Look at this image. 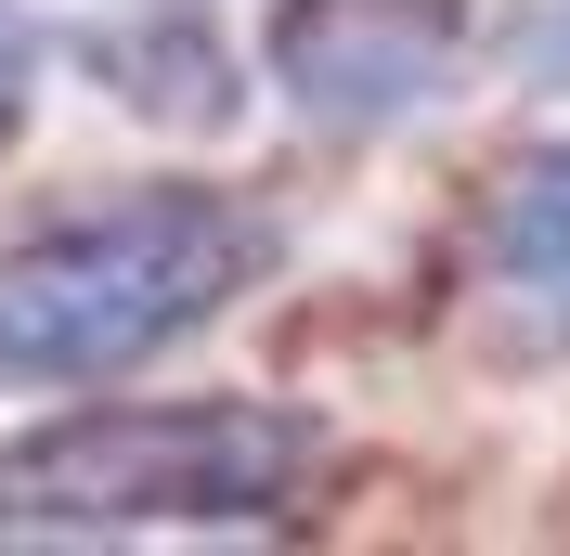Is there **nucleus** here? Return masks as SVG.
Listing matches in <instances>:
<instances>
[{"mask_svg": "<svg viewBox=\"0 0 570 556\" xmlns=\"http://www.w3.org/2000/svg\"><path fill=\"white\" fill-rule=\"evenodd\" d=\"M285 259V220L234 181H130L78 220L0 246V401L27 388H105L156 349L208 337Z\"/></svg>", "mask_w": 570, "mask_h": 556, "instance_id": "f257e3e1", "label": "nucleus"}, {"mask_svg": "<svg viewBox=\"0 0 570 556\" xmlns=\"http://www.w3.org/2000/svg\"><path fill=\"white\" fill-rule=\"evenodd\" d=\"M324 415L298 401H78L0 440V544H156V530H273L324 492Z\"/></svg>", "mask_w": 570, "mask_h": 556, "instance_id": "f03ea898", "label": "nucleus"}, {"mask_svg": "<svg viewBox=\"0 0 570 556\" xmlns=\"http://www.w3.org/2000/svg\"><path fill=\"white\" fill-rule=\"evenodd\" d=\"M466 52H480V0H273L259 27L273 105L324 142L415 130L428 105H454Z\"/></svg>", "mask_w": 570, "mask_h": 556, "instance_id": "7ed1b4c3", "label": "nucleus"}, {"mask_svg": "<svg viewBox=\"0 0 570 556\" xmlns=\"http://www.w3.org/2000/svg\"><path fill=\"white\" fill-rule=\"evenodd\" d=\"M480 272L519 324L570 337V142H532L480 208Z\"/></svg>", "mask_w": 570, "mask_h": 556, "instance_id": "20e7f679", "label": "nucleus"}, {"mask_svg": "<svg viewBox=\"0 0 570 556\" xmlns=\"http://www.w3.org/2000/svg\"><path fill=\"white\" fill-rule=\"evenodd\" d=\"M91 66L117 78V105H130V117H195V130L234 117V78H220V52H208L195 27H169V39H91Z\"/></svg>", "mask_w": 570, "mask_h": 556, "instance_id": "39448f33", "label": "nucleus"}, {"mask_svg": "<svg viewBox=\"0 0 570 556\" xmlns=\"http://www.w3.org/2000/svg\"><path fill=\"white\" fill-rule=\"evenodd\" d=\"M505 66H519V91H570V0H532L505 27Z\"/></svg>", "mask_w": 570, "mask_h": 556, "instance_id": "423d86ee", "label": "nucleus"}, {"mask_svg": "<svg viewBox=\"0 0 570 556\" xmlns=\"http://www.w3.org/2000/svg\"><path fill=\"white\" fill-rule=\"evenodd\" d=\"M142 13H195V0H142Z\"/></svg>", "mask_w": 570, "mask_h": 556, "instance_id": "0eeeda50", "label": "nucleus"}]
</instances>
